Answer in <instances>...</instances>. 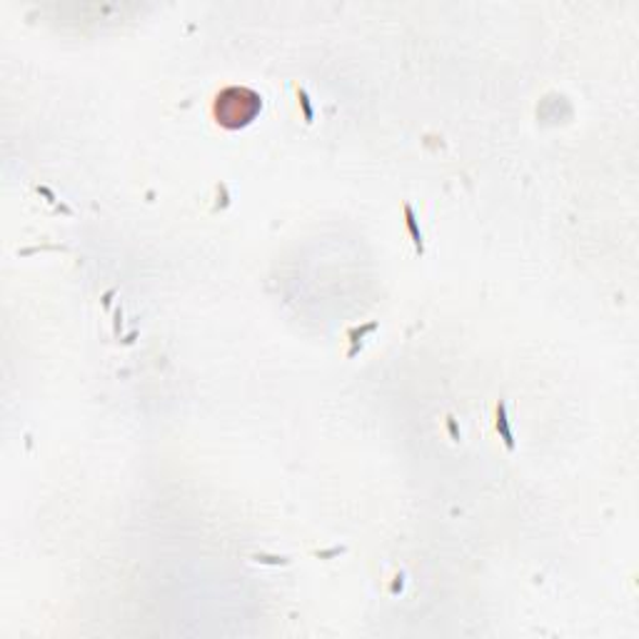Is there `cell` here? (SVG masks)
Segmentation results:
<instances>
[{
  "mask_svg": "<svg viewBox=\"0 0 639 639\" xmlns=\"http://www.w3.org/2000/svg\"><path fill=\"white\" fill-rule=\"evenodd\" d=\"M260 113V96L248 88H228L216 100V118L225 127H243Z\"/></svg>",
  "mask_w": 639,
  "mask_h": 639,
  "instance_id": "1",
  "label": "cell"
}]
</instances>
